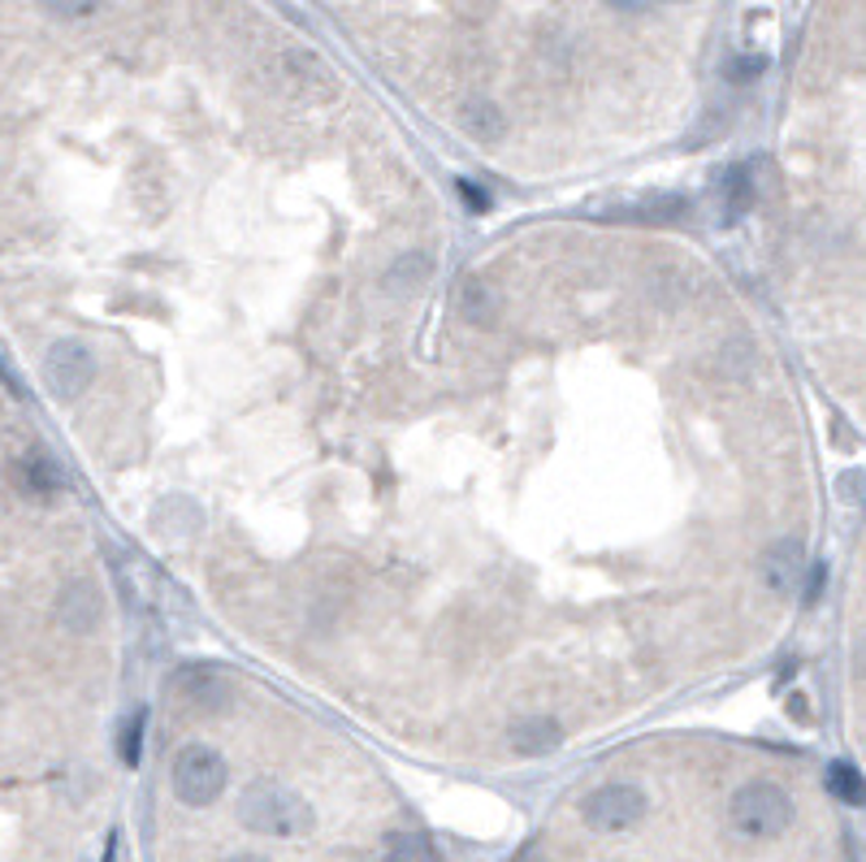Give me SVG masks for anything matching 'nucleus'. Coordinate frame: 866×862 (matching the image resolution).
Here are the masks:
<instances>
[{
    "instance_id": "nucleus-1",
    "label": "nucleus",
    "mask_w": 866,
    "mask_h": 862,
    "mask_svg": "<svg viewBox=\"0 0 866 862\" xmlns=\"http://www.w3.org/2000/svg\"><path fill=\"white\" fill-rule=\"evenodd\" d=\"M238 819L260 837H303L312 828V806L278 781H256L238 797Z\"/></svg>"
},
{
    "instance_id": "nucleus-2",
    "label": "nucleus",
    "mask_w": 866,
    "mask_h": 862,
    "mask_svg": "<svg viewBox=\"0 0 866 862\" xmlns=\"http://www.w3.org/2000/svg\"><path fill=\"white\" fill-rule=\"evenodd\" d=\"M728 819H732V828L741 837L767 841V837L789 832V824H793V797L780 789V785H771V781H750V785H741V789L732 793Z\"/></svg>"
},
{
    "instance_id": "nucleus-3",
    "label": "nucleus",
    "mask_w": 866,
    "mask_h": 862,
    "mask_svg": "<svg viewBox=\"0 0 866 862\" xmlns=\"http://www.w3.org/2000/svg\"><path fill=\"white\" fill-rule=\"evenodd\" d=\"M169 781L182 806H209L225 789V759L209 745H182L169 767Z\"/></svg>"
},
{
    "instance_id": "nucleus-4",
    "label": "nucleus",
    "mask_w": 866,
    "mask_h": 862,
    "mask_svg": "<svg viewBox=\"0 0 866 862\" xmlns=\"http://www.w3.org/2000/svg\"><path fill=\"white\" fill-rule=\"evenodd\" d=\"M44 382H48V390L62 404H74L78 395H87V386L96 382V356H91V347L82 339H57L44 352Z\"/></svg>"
},
{
    "instance_id": "nucleus-5",
    "label": "nucleus",
    "mask_w": 866,
    "mask_h": 862,
    "mask_svg": "<svg viewBox=\"0 0 866 862\" xmlns=\"http://www.w3.org/2000/svg\"><path fill=\"white\" fill-rule=\"evenodd\" d=\"M580 815L593 832H624L646 815V793L637 785H602L585 797Z\"/></svg>"
},
{
    "instance_id": "nucleus-6",
    "label": "nucleus",
    "mask_w": 866,
    "mask_h": 862,
    "mask_svg": "<svg viewBox=\"0 0 866 862\" xmlns=\"http://www.w3.org/2000/svg\"><path fill=\"white\" fill-rule=\"evenodd\" d=\"M806 576V546L797 538H780L763 551V581L771 585V594H793Z\"/></svg>"
},
{
    "instance_id": "nucleus-7",
    "label": "nucleus",
    "mask_w": 866,
    "mask_h": 862,
    "mask_svg": "<svg viewBox=\"0 0 866 862\" xmlns=\"http://www.w3.org/2000/svg\"><path fill=\"white\" fill-rule=\"evenodd\" d=\"M507 745L515 754H551L564 745V723L555 716H524L507 728Z\"/></svg>"
},
{
    "instance_id": "nucleus-8",
    "label": "nucleus",
    "mask_w": 866,
    "mask_h": 862,
    "mask_svg": "<svg viewBox=\"0 0 866 862\" xmlns=\"http://www.w3.org/2000/svg\"><path fill=\"white\" fill-rule=\"evenodd\" d=\"M230 698V681H221L209 667H191L178 676V703L196 707V711H216Z\"/></svg>"
},
{
    "instance_id": "nucleus-9",
    "label": "nucleus",
    "mask_w": 866,
    "mask_h": 862,
    "mask_svg": "<svg viewBox=\"0 0 866 862\" xmlns=\"http://www.w3.org/2000/svg\"><path fill=\"white\" fill-rule=\"evenodd\" d=\"M62 620L70 629H78V633H87L100 620V594H96L91 581H70L66 585V594H62Z\"/></svg>"
},
{
    "instance_id": "nucleus-10",
    "label": "nucleus",
    "mask_w": 866,
    "mask_h": 862,
    "mask_svg": "<svg viewBox=\"0 0 866 862\" xmlns=\"http://www.w3.org/2000/svg\"><path fill=\"white\" fill-rule=\"evenodd\" d=\"M611 217L620 221H642V225H676L689 217V205L680 196H650L642 205H629V209H615Z\"/></svg>"
},
{
    "instance_id": "nucleus-11",
    "label": "nucleus",
    "mask_w": 866,
    "mask_h": 862,
    "mask_svg": "<svg viewBox=\"0 0 866 862\" xmlns=\"http://www.w3.org/2000/svg\"><path fill=\"white\" fill-rule=\"evenodd\" d=\"M720 200H723V225H732L736 217L750 213V205H754V174H750V165H732L723 174Z\"/></svg>"
},
{
    "instance_id": "nucleus-12",
    "label": "nucleus",
    "mask_w": 866,
    "mask_h": 862,
    "mask_svg": "<svg viewBox=\"0 0 866 862\" xmlns=\"http://www.w3.org/2000/svg\"><path fill=\"white\" fill-rule=\"evenodd\" d=\"M425 278H430V261L421 252H408V256H399L386 269V287H390V295H399V299L417 295V290L425 287Z\"/></svg>"
},
{
    "instance_id": "nucleus-13",
    "label": "nucleus",
    "mask_w": 866,
    "mask_h": 862,
    "mask_svg": "<svg viewBox=\"0 0 866 862\" xmlns=\"http://www.w3.org/2000/svg\"><path fill=\"white\" fill-rule=\"evenodd\" d=\"M459 126L468 131V135H477V140H495L499 131H503V113H499V104L495 100H464V109H459Z\"/></svg>"
},
{
    "instance_id": "nucleus-14",
    "label": "nucleus",
    "mask_w": 866,
    "mask_h": 862,
    "mask_svg": "<svg viewBox=\"0 0 866 862\" xmlns=\"http://www.w3.org/2000/svg\"><path fill=\"white\" fill-rule=\"evenodd\" d=\"M459 317L468 325H490L495 321V290L486 287V283H477V278H468L459 287Z\"/></svg>"
},
{
    "instance_id": "nucleus-15",
    "label": "nucleus",
    "mask_w": 866,
    "mask_h": 862,
    "mask_svg": "<svg viewBox=\"0 0 866 862\" xmlns=\"http://www.w3.org/2000/svg\"><path fill=\"white\" fill-rule=\"evenodd\" d=\"M828 789H832V797H841L845 806H863L866 802V781L854 763H832L828 767Z\"/></svg>"
},
{
    "instance_id": "nucleus-16",
    "label": "nucleus",
    "mask_w": 866,
    "mask_h": 862,
    "mask_svg": "<svg viewBox=\"0 0 866 862\" xmlns=\"http://www.w3.org/2000/svg\"><path fill=\"white\" fill-rule=\"evenodd\" d=\"M381 862H433V850L421 832H395V837L386 841Z\"/></svg>"
},
{
    "instance_id": "nucleus-17",
    "label": "nucleus",
    "mask_w": 866,
    "mask_h": 862,
    "mask_svg": "<svg viewBox=\"0 0 866 862\" xmlns=\"http://www.w3.org/2000/svg\"><path fill=\"white\" fill-rule=\"evenodd\" d=\"M18 482H22L31 495H53V490L62 486L57 468H53L48 460H40V455H31V460H22V464H18Z\"/></svg>"
},
{
    "instance_id": "nucleus-18",
    "label": "nucleus",
    "mask_w": 866,
    "mask_h": 862,
    "mask_svg": "<svg viewBox=\"0 0 866 862\" xmlns=\"http://www.w3.org/2000/svg\"><path fill=\"white\" fill-rule=\"evenodd\" d=\"M763 70H767V57H758V53H741V57L728 62V78L732 82H754Z\"/></svg>"
},
{
    "instance_id": "nucleus-19",
    "label": "nucleus",
    "mask_w": 866,
    "mask_h": 862,
    "mask_svg": "<svg viewBox=\"0 0 866 862\" xmlns=\"http://www.w3.org/2000/svg\"><path fill=\"white\" fill-rule=\"evenodd\" d=\"M144 723H147V716L140 711V716H131L126 732H122V759H126L131 767L140 763V750H144Z\"/></svg>"
},
{
    "instance_id": "nucleus-20",
    "label": "nucleus",
    "mask_w": 866,
    "mask_h": 862,
    "mask_svg": "<svg viewBox=\"0 0 866 862\" xmlns=\"http://www.w3.org/2000/svg\"><path fill=\"white\" fill-rule=\"evenodd\" d=\"M57 18H82V13H91V9H100V0H44Z\"/></svg>"
},
{
    "instance_id": "nucleus-21",
    "label": "nucleus",
    "mask_w": 866,
    "mask_h": 862,
    "mask_svg": "<svg viewBox=\"0 0 866 862\" xmlns=\"http://www.w3.org/2000/svg\"><path fill=\"white\" fill-rule=\"evenodd\" d=\"M459 191H464V200H468V209H473V213H486V209H490V200H486L473 183H459Z\"/></svg>"
},
{
    "instance_id": "nucleus-22",
    "label": "nucleus",
    "mask_w": 866,
    "mask_h": 862,
    "mask_svg": "<svg viewBox=\"0 0 866 862\" xmlns=\"http://www.w3.org/2000/svg\"><path fill=\"white\" fill-rule=\"evenodd\" d=\"M611 9H620V13H642L650 0H607Z\"/></svg>"
},
{
    "instance_id": "nucleus-23",
    "label": "nucleus",
    "mask_w": 866,
    "mask_h": 862,
    "mask_svg": "<svg viewBox=\"0 0 866 862\" xmlns=\"http://www.w3.org/2000/svg\"><path fill=\"white\" fill-rule=\"evenodd\" d=\"M515 862H546V859H542L537 850H520V854H515Z\"/></svg>"
},
{
    "instance_id": "nucleus-24",
    "label": "nucleus",
    "mask_w": 866,
    "mask_h": 862,
    "mask_svg": "<svg viewBox=\"0 0 866 862\" xmlns=\"http://www.w3.org/2000/svg\"><path fill=\"white\" fill-rule=\"evenodd\" d=\"M230 862H269V859H260V854H238V859H230Z\"/></svg>"
},
{
    "instance_id": "nucleus-25",
    "label": "nucleus",
    "mask_w": 866,
    "mask_h": 862,
    "mask_svg": "<svg viewBox=\"0 0 866 862\" xmlns=\"http://www.w3.org/2000/svg\"><path fill=\"white\" fill-rule=\"evenodd\" d=\"M667 4H685V0H667Z\"/></svg>"
}]
</instances>
